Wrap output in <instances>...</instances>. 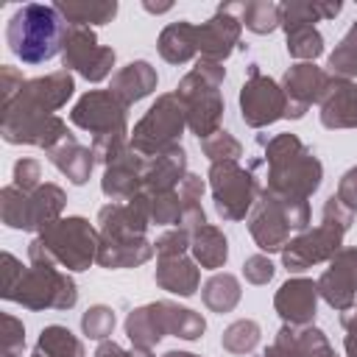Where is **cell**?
<instances>
[{
    "instance_id": "cell-4",
    "label": "cell",
    "mask_w": 357,
    "mask_h": 357,
    "mask_svg": "<svg viewBox=\"0 0 357 357\" xmlns=\"http://www.w3.org/2000/svg\"><path fill=\"white\" fill-rule=\"evenodd\" d=\"M223 81H226V67L220 61L198 59L195 67L176 86V98L181 100V106L187 112V128L198 139H206L215 131H220V120H223L220 86H223Z\"/></svg>"
},
{
    "instance_id": "cell-44",
    "label": "cell",
    "mask_w": 357,
    "mask_h": 357,
    "mask_svg": "<svg viewBox=\"0 0 357 357\" xmlns=\"http://www.w3.org/2000/svg\"><path fill=\"white\" fill-rule=\"evenodd\" d=\"M3 357H22L25 351V326L20 318L3 312Z\"/></svg>"
},
{
    "instance_id": "cell-38",
    "label": "cell",
    "mask_w": 357,
    "mask_h": 357,
    "mask_svg": "<svg viewBox=\"0 0 357 357\" xmlns=\"http://www.w3.org/2000/svg\"><path fill=\"white\" fill-rule=\"evenodd\" d=\"M126 335L131 340V346H142V349H153L165 335L156 326V318L151 312V304H142L137 310H131L126 315Z\"/></svg>"
},
{
    "instance_id": "cell-47",
    "label": "cell",
    "mask_w": 357,
    "mask_h": 357,
    "mask_svg": "<svg viewBox=\"0 0 357 357\" xmlns=\"http://www.w3.org/2000/svg\"><path fill=\"white\" fill-rule=\"evenodd\" d=\"M273 273H276V268H273V262L265 254H254V257H248L243 262V276H245L248 284H257V287L268 284L273 279Z\"/></svg>"
},
{
    "instance_id": "cell-29",
    "label": "cell",
    "mask_w": 357,
    "mask_h": 357,
    "mask_svg": "<svg viewBox=\"0 0 357 357\" xmlns=\"http://www.w3.org/2000/svg\"><path fill=\"white\" fill-rule=\"evenodd\" d=\"M159 56L167 64H187L198 56V36H195V25L187 20L170 22L162 28L159 39H156Z\"/></svg>"
},
{
    "instance_id": "cell-20",
    "label": "cell",
    "mask_w": 357,
    "mask_h": 357,
    "mask_svg": "<svg viewBox=\"0 0 357 357\" xmlns=\"http://www.w3.org/2000/svg\"><path fill=\"white\" fill-rule=\"evenodd\" d=\"M318 284L307 276H293L287 279L276 296H273V310L279 312V318L290 326H307L315 324V312H318Z\"/></svg>"
},
{
    "instance_id": "cell-14",
    "label": "cell",
    "mask_w": 357,
    "mask_h": 357,
    "mask_svg": "<svg viewBox=\"0 0 357 357\" xmlns=\"http://www.w3.org/2000/svg\"><path fill=\"white\" fill-rule=\"evenodd\" d=\"M343 234H346L343 226L332 220H321L315 229H304L301 234L290 237V243L282 248V265L290 273H301L312 265L329 262L343 248Z\"/></svg>"
},
{
    "instance_id": "cell-22",
    "label": "cell",
    "mask_w": 357,
    "mask_h": 357,
    "mask_svg": "<svg viewBox=\"0 0 357 357\" xmlns=\"http://www.w3.org/2000/svg\"><path fill=\"white\" fill-rule=\"evenodd\" d=\"M187 176V151L176 142L167 145L165 151H159L156 156H148V167H145V195H156V192H170L181 184V178Z\"/></svg>"
},
{
    "instance_id": "cell-21",
    "label": "cell",
    "mask_w": 357,
    "mask_h": 357,
    "mask_svg": "<svg viewBox=\"0 0 357 357\" xmlns=\"http://www.w3.org/2000/svg\"><path fill=\"white\" fill-rule=\"evenodd\" d=\"M0 134L8 145H36V148H45V151H53L56 145H61L70 137L67 123L59 114L36 117V120L0 123Z\"/></svg>"
},
{
    "instance_id": "cell-50",
    "label": "cell",
    "mask_w": 357,
    "mask_h": 357,
    "mask_svg": "<svg viewBox=\"0 0 357 357\" xmlns=\"http://www.w3.org/2000/svg\"><path fill=\"white\" fill-rule=\"evenodd\" d=\"M321 220H332V223H337V226H343V229L349 231V229H351V220H354V212H349V209L337 201V195H329V198L324 201Z\"/></svg>"
},
{
    "instance_id": "cell-37",
    "label": "cell",
    "mask_w": 357,
    "mask_h": 357,
    "mask_svg": "<svg viewBox=\"0 0 357 357\" xmlns=\"http://www.w3.org/2000/svg\"><path fill=\"white\" fill-rule=\"evenodd\" d=\"M240 22L251 31V33H273L276 28H282V11L279 3L273 0H248L240 6Z\"/></svg>"
},
{
    "instance_id": "cell-33",
    "label": "cell",
    "mask_w": 357,
    "mask_h": 357,
    "mask_svg": "<svg viewBox=\"0 0 357 357\" xmlns=\"http://www.w3.org/2000/svg\"><path fill=\"white\" fill-rule=\"evenodd\" d=\"M201 298H204L209 312H218V315L231 312L243 298L240 279L234 273H226V271L223 273H212L201 287Z\"/></svg>"
},
{
    "instance_id": "cell-26",
    "label": "cell",
    "mask_w": 357,
    "mask_h": 357,
    "mask_svg": "<svg viewBox=\"0 0 357 357\" xmlns=\"http://www.w3.org/2000/svg\"><path fill=\"white\" fill-rule=\"evenodd\" d=\"M153 279L162 290L181 296V298H190V296H195V290L201 284V268L187 254L184 257H165V259H156Z\"/></svg>"
},
{
    "instance_id": "cell-57",
    "label": "cell",
    "mask_w": 357,
    "mask_h": 357,
    "mask_svg": "<svg viewBox=\"0 0 357 357\" xmlns=\"http://www.w3.org/2000/svg\"><path fill=\"white\" fill-rule=\"evenodd\" d=\"M162 357H201V354H192V351H165Z\"/></svg>"
},
{
    "instance_id": "cell-15",
    "label": "cell",
    "mask_w": 357,
    "mask_h": 357,
    "mask_svg": "<svg viewBox=\"0 0 357 357\" xmlns=\"http://www.w3.org/2000/svg\"><path fill=\"white\" fill-rule=\"evenodd\" d=\"M329 84H332V75L324 67H318L315 61L290 64L282 75V89H284V98H287L284 117L287 120H301L312 103H321L326 98Z\"/></svg>"
},
{
    "instance_id": "cell-31",
    "label": "cell",
    "mask_w": 357,
    "mask_h": 357,
    "mask_svg": "<svg viewBox=\"0 0 357 357\" xmlns=\"http://www.w3.org/2000/svg\"><path fill=\"white\" fill-rule=\"evenodd\" d=\"M282 11V28L293 25H315L321 20H335L343 11L340 0H284L279 3Z\"/></svg>"
},
{
    "instance_id": "cell-54",
    "label": "cell",
    "mask_w": 357,
    "mask_h": 357,
    "mask_svg": "<svg viewBox=\"0 0 357 357\" xmlns=\"http://www.w3.org/2000/svg\"><path fill=\"white\" fill-rule=\"evenodd\" d=\"M92 357H126V349H120L114 340H100V346L95 349Z\"/></svg>"
},
{
    "instance_id": "cell-43",
    "label": "cell",
    "mask_w": 357,
    "mask_h": 357,
    "mask_svg": "<svg viewBox=\"0 0 357 357\" xmlns=\"http://www.w3.org/2000/svg\"><path fill=\"white\" fill-rule=\"evenodd\" d=\"M114 324H117L114 310L106 304H95L81 315V332L89 340H109V335L114 332Z\"/></svg>"
},
{
    "instance_id": "cell-13",
    "label": "cell",
    "mask_w": 357,
    "mask_h": 357,
    "mask_svg": "<svg viewBox=\"0 0 357 357\" xmlns=\"http://www.w3.org/2000/svg\"><path fill=\"white\" fill-rule=\"evenodd\" d=\"M114 59H117L114 47L100 45L92 28L70 25L67 39H64V47H61V64H64V70L78 73L89 84H100L112 73Z\"/></svg>"
},
{
    "instance_id": "cell-53",
    "label": "cell",
    "mask_w": 357,
    "mask_h": 357,
    "mask_svg": "<svg viewBox=\"0 0 357 357\" xmlns=\"http://www.w3.org/2000/svg\"><path fill=\"white\" fill-rule=\"evenodd\" d=\"M259 357H296V351L290 349V343H287V340H282V337L276 335V337H273V343H271Z\"/></svg>"
},
{
    "instance_id": "cell-12",
    "label": "cell",
    "mask_w": 357,
    "mask_h": 357,
    "mask_svg": "<svg viewBox=\"0 0 357 357\" xmlns=\"http://www.w3.org/2000/svg\"><path fill=\"white\" fill-rule=\"evenodd\" d=\"M287 98L279 81L265 75L259 64H248L245 84L240 86V117L248 128H265L284 117Z\"/></svg>"
},
{
    "instance_id": "cell-39",
    "label": "cell",
    "mask_w": 357,
    "mask_h": 357,
    "mask_svg": "<svg viewBox=\"0 0 357 357\" xmlns=\"http://www.w3.org/2000/svg\"><path fill=\"white\" fill-rule=\"evenodd\" d=\"M287 39V53L290 59L298 61H315L324 53V36L315 25H293L284 31Z\"/></svg>"
},
{
    "instance_id": "cell-24",
    "label": "cell",
    "mask_w": 357,
    "mask_h": 357,
    "mask_svg": "<svg viewBox=\"0 0 357 357\" xmlns=\"http://www.w3.org/2000/svg\"><path fill=\"white\" fill-rule=\"evenodd\" d=\"M151 312L156 318V326L159 332L167 337H181V340H198L204 332H206V321L201 312L190 310V307H178L176 301H151Z\"/></svg>"
},
{
    "instance_id": "cell-23",
    "label": "cell",
    "mask_w": 357,
    "mask_h": 357,
    "mask_svg": "<svg viewBox=\"0 0 357 357\" xmlns=\"http://www.w3.org/2000/svg\"><path fill=\"white\" fill-rule=\"evenodd\" d=\"M321 126L335 128H357V81L332 78L326 98L321 100Z\"/></svg>"
},
{
    "instance_id": "cell-25",
    "label": "cell",
    "mask_w": 357,
    "mask_h": 357,
    "mask_svg": "<svg viewBox=\"0 0 357 357\" xmlns=\"http://www.w3.org/2000/svg\"><path fill=\"white\" fill-rule=\"evenodd\" d=\"M159 84V75L156 70L151 67V61L145 59H137V61H128L126 67H120L114 75H112V84H109V92L114 98H120L126 106L148 98Z\"/></svg>"
},
{
    "instance_id": "cell-45",
    "label": "cell",
    "mask_w": 357,
    "mask_h": 357,
    "mask_svg": "<svg viewBox=\"0 0 357 357\" xmlns=\"http://www.w3.org/2000/svg\"><path fill=\"white\" fill-rule=\"evenodd\" d=\"M190 240H192V234L176 226V229H170V231L156 237V243H153L156 245V257L159 259H165V257H184L190 251Z\"/></svg>"
},
{
    "instance_id": "cell-7",
    "label": "cell",
    "mask_w": 357,
    "mask_h": 357,
    "mask_svg": "<svg viewBox=\"0 0 357 357\" xmlns=\"http://www.w3.org/2000/svg\"><path fill=\"white\" fill-rule=\"evenodd\" d=\"M67 206V192L59 184H39L31 192L17 190L14 184L0 190V218L8 229L42 231L61 218Z\"/></svg>"
},
{
    "instance_id": "cell-51",
    "label": "cell",
    "mask_w": 357,
    "mask_h": 357,
    "mask_svg": "<svg viewBox=\"0 0 357 357\" xmlns=\"http://www.w3.org/2000/svg\"><path fill=\"white\" fill-rule=\"evenodd\" d=\"M176 190H178V195H181V204L187 206V204H201L206 184H204V178H201V176H195V173H187Z\"/></svg>"
},
{
    "instance_id": "cell-48",
    "label": "cell",
    "mask_w": 357,
    "mask_h": 357,
    "mask_svg": "<svg viewBox=\"0 0 357 357\" xmlns=\"http://www.w3.org/2000/svg\"><path fill=\"white\" fill-rule=\"evenodd\" d=\"M335 195H337V201H340L349 212H357V165L349 167V170L340 176Z\"/></svg>"
},
{
    "instance_id": "cell-28",
    "label": "cell",
    "mask_w": 357,
    "mask_h": 357,
    "mask_svg": "<svg viewBox=\"0 0 357 357\" xmlns=\"http://www.w3.org/2000/svg\"><path fill=\"white\" fill-rule=\"evenodd\" d=\"M153 254H156V245L148 237H142V240H103L100 237L98 265L109 268V271L137 268V265H145Z\"/></svg>"
},
{
    "instance_id": "cell-34",
    "label": "cell",
    "mask_w": 357,
    "mask_h": 357,
    "mask_svg": "<svg viewBox=\"0 0 357 357\" xmlns=\"http://www.w3.org/2000/svg\"><path fill=\"white\" fill-rule=\"evenodd\" d=\"M276 335L290 343V349L296 351V357H337L335 349H332V343L326 340V335L315 324H307V326L282 324V329Z\"/></svg>"
},
{
    "instance_id": "cell-32",
    "label": "cell",
    "mask_w": 357,
    "mask_h": 357,
    "mask_svg": "<svg viewBox=\"0 0 357 357\" xmlns=\"http://www.w3.org/2000/svg\"><path fill=\"white\" fill-rule=\"evenodd\" d=\"M53 6L61 11L67 25H81V28L106 25L117 14V0H59Z\"/></svg>"
},
{
    "instance_id": "cell-18",
    "label": "cell",
    "mask_w": 357,
    "mask_h": 357,
    "mask_svg": "<svg viewBox=\"0 0 357 357\" xmlns=\"http://www.w3.org/2000/svg\"><path fill=\"white\" fill-rule=\"evenodd\" d=\"M151 226L148 195L139 192L131 201H109L98 209V234L103 240H142Z\"/></svg>"
},
{
    "instance_id": "cell-42",
    "label": "cell",
    "mask_w": 357,
    "mask_h": 357,
    "mask_svg": "<svg viewBox=\"0 0 357 357\" xmlns=\"http://www.w3.org/2000/svg\"><path fill=\"white\" fill-rule=\"evenodd\" d=\"M201 151H204V156L215 165V162H237L240 156H243V145L237 142V137L234 134H229V131H215L212 137H206V139H201Z\"/></svg>"
},
{
    "instance_id": "cell-19",
    "label": "cell",
    "mask_w": 357,
    "mask_h": 357,
    "mask_svg": "<svg viewBox=\"0 0 357 357\" xmlns=\"http://www.w3.org/2000/svg\"><path fill=\"white\" fill-rule=\"evenodd\" d=\"M145 167H148V156L137 153L131 145L103 167V178H100V190L109 201L120 204V201H131L142 192L145 187Z\"/></svg>"
},
{
    "instance_id": "cell-40",
    "label": "cell",
    "mask_w": 357,
    "mask_h": 357,
    "mask_svg": "<svg viewBox=\"0 0 357 357\" xmlns=\"http://www.w3.org/2000/svg\"><path fill=\"white\" fill-rule=\"evenodd\" d=\"M259 337H262V329L257 321L251 318H240L234 324H229L220 335V346L229 351V354H251L257 346H259Z\"/></svg>"
},
{
    "instance_id": "cell-55",
    "label": "cell",
    "mask_w": 357,
    "mask_h": 357,
    "mask_svg": "<svg viewBox=\"0 0 357 357\" xmlns=\"http://www.w3.org/2000/svg\"><path fill=\"white\" fill-rule=\"evenodd\" d=\"M142 8L151 11V14H165V11L173 8V3H142Z\"/></svg>"
},
{
    "instance_id": "cell-2",
    "label": "cell",
    "mask_w": 357,
    "mask_h": 357,
    "mask_svg": "<svg viewBox=\"0 0 357 357\" xmlns=\"http://www.w3.org/2000/svg\"><path fill=\"white\" fill-rule=\"evenodd\" d=\"M67 31L70 25L56 6L25 3L6 25V45L22 64H45L61 53Z\"/></svg>"
},
{
    "instance_id": "cell-56",
    "label": "cell",
    "mask_w": 357,
    "mask_h": 357,
    "mask_svg": "<svg viewBox=\"0 0 357 357\" xmlns=\"http://www.w3.org/2000/svg\"><path fill=\"white\" fill-rule=\"evenodd\" d=\"M126 357H153V351L151 349H142V346H131L126 351Z\"/></svg>"
},
{
    "instance_id": "cell-9",
    "label": "cell",
    "mask_w": 357,
    "mask_h": 357,
    "mask_svg": "<svg viewBox=\"0 0 357 357\" xmlns=\"http://www.w3.org/2000/svg\"><path fill=\"white\" fill-rule=\"evenodd\" d=\"M187 128V112L176 92L159 95L151 109L131 128V148L142 156H156L167 145H176L181 131Z\"/></svg>"
},
{
    "instance_id": "cell-30",
    "label": "cell",
    "mask_w": 357,
    "mask_h": 357,
    "mask_svg": "<svg viewBox=\"0 0 357 357\" xmlns=\"http://www.w3.org/2000/svg\"><path fill=\"white\" fill-rule=\"evenodd\" d=\"M190 254H192V259H195L201 268L218 271V268H223L226 259H229V240H226V234H223L218 226L206 223V226H201V229L192 231Z\"/></svg>"
},
{
    "instance_id": "cell-10",
    "label": "cell",
    "mask_w": 357,
    "mask_h": 357,
    "mask_svg": "<svg viewBox=\"0 0 357 357\" xmlns=\"http://www.w3.org/2000/svg\"><path fill=\"white\" fill-rule=\"evenodd\" d=\"M206 178H209L215 212L223 220H243L245 215H251L262 192L254 170L240 167L237 162H215L209 165Z\"/></svg>"
},
{
    "instance_id": "cell-58",
    "label": "cell",
    "mask_w": 357,
    "mask_h": 357,
    "mask_svg": "<svg viewBox=\"0 0 357 357\" xmlns=\"http://www.w3.org/2000/svg\"><path fill=\"white\" fill-rule=\"evenodd\" d=\"M31 357H42V354H39V351H33V354H31Z\"/></svg>"
},
{
    "instance_id": "cell-27",
    "label": "cell",
    "mask_w": 357,
    "mask_h": 357,
    "mask_svg": "<svg viewBox=\"0 0 357 357\" xmlns=\"http://www.w3.org/2000/svg\"><path fill=\"white\" fill-rule=\"evenodd\" d=\"M47 156H50V165H53L61 176H67L70 184L81 187V184L89 181L92 167H95V153H92V148L81 145L73 134H70L61 145H56L53 151H47Z\"/></svg>"
},
{
    "instance_id": "cell-36",
    "label": "cell",
    "mask_w": 357,
    "mask_h": 357,
    "mask_svg": "<svg viewBox=\"0 0 357 357\" xmlns=\"http://www.w3.org/2000/svg\"><path fill=\"white\" fill-rule=\"evenodd\" d=\"M326 73L332 78L354 81V75H357V22L349 25V31L340 36V42L335 45V50L329 53Z\"/></svg>"
},
{
    "instance_id": "cell-5",
    "label": "cell",
    "mask_w": 357,
    "mask_h": 357,
    "mask_svg": "<svg viewBox=\"0 0 357 357\" xmlns=\"http://www.w3.org/2000/svg\"><path fill=\"white\" fill-rule=\"evenodd\" d=\"M310 226V204L301 198H284L273 195L268 190L259 192L251 215H248V231L259 251L265 254H282V248L290 243V231H304Z\"/></svg>"
},
{
    "instance_id": "cell-49",
    "label": "cell",
    "mask_w": 357,
    "mask_h": 357,
    "mask_svg": "<svg viewBox=\"0 0 357 357\" xmlns=\"http://www.w3.org/2000/svg\"><path fill=\"white\" fill-rule=\"evenodd\" d=\"M0 81H3V106H8L17 95H20V89L25 86V78H22V73L17 70V67H11V64H3L0 67Z\"/></svg>"
},
{
    "instance_id": "cell-35",
    "label": "cell",
    "mask_w": 357,
    "mask_h": 357,
    "mask_svg": "<svg viewBox=\"0 0 357 357\" xmlns=\"http://www.w3.org/2000/svg\"><path fill=\"white\" fill-rule=\"evenodd\" d=\"M33 351H39L42 357H84V343L67 326L50 324L39 332V340H36Z\"/></svg>"
},
{
    "instance_id": "cell-3",
    "label": "cell",
    "mask_w": 357,
    "mask_h": 357,
    "mask_svg": "<svg viewBox=\"0 0 357 357\" xmlns=\"http://www.w3.org/2000/svg\"><path fill=\"white\" fill-rule=\"evenodd\" d=\"M98 245H100L98 226H92L81 215H70V218H59L28 243V259L53 262L67 273H78L86 271L92 262H98Z\"/></svg>"
},
{
    "instance_id": "cell-41",
    "label": "cell",
    "mask_w": 357,
    "mask_h": 357,
    "mask_svg": "<svg viewBox=\"0 0 357 357\" xmlns=\"http://www.w3.org/2000/svg\"><path fill=\"white\" fill-rule=\"evenodd\" d=\"M148 209H151V223H156V226H178L184 204H181L178 190H170V192L148 195Z\"/></svg>"
},
{
    "instance_id": "cell-1",
    "label": "cell",
    "mask_w": 357,
    "mask_h": 357,
    "mask_svg": "<svg viewBox=\"0 0 357 357\" xmlns=\"http://www.w3.org/2000/svg\"><path fill=\"white\" fill-rule=\"evenodd\" d=\"M265 148V165H268V192L284 195V198H301L307 201L324 178L321 159L290 131L276 134L271 139L259 137Z\"/></svg>"
},
{
    "instance_id": "cell-16",
    "label": "cell",
    "mask_w": 357,
    "mask_h": 357,
    "mask_svg": "<svg viewBox=\"0 0 357 357\" xmlns=\"http://www.w3.org/2000/svg\"><path fill=\"white\" fill-rule=\"evenodd\" d=\"M243 3H226V6H218V11L195 25V36H198V56L201 59H209V61H226L234 47L240 45V33H243V22L237 17Z\"/></svg>"
},
{
    "instance_id": "cell-52",
    "label": "cell",
    "mask_w": 357,
    "mask_h": 357,
    "mask_svg": "<svg viewBox=\"0 0 357 357\" xmlns=\"http://www.w3.org/2000/svg\"><path fill=\"white\" fill-rule=\"evenodd\" d=\"M340 326L346 332L343 337V349H346V357H357V304L346 312H340Z\"/></svg>"
},
{
    "instance_id": "cell-46",
    "label": "cell",
    "mask_w": 357,
    "mask_h": 357,
    "mask_svg": "<svg viewBox=\"0 0 357 357\" xmlns=\"http://www.w3.org/2000/svg\"><path fill=\"white\" fill-rule=\"evenodd\" d=\"M14 187L22 190V192H31L39 187V178H42V165L36 159H17L14 162V176H11Z\"/></svg>"
},
{
    "instance_id": "cell-11",
    "label": "cell",
    "mask_w": 357,
    "mask_h": 357,
    "mask_svg": "<svg viewBox=\"0 0 357 357\" xmlns=\"http://www.w3.org/2000/svg\"><path fill=\"white\" fill-rule=\"evenodd\" d=\"M70 123L95 137H131L128 106L109 89H89L70 109Z\"/></svg>"
},
{
    "instance_id": "cell-17",
    "label": "cell",
    "mask_w": 357,
    "mask_h": 357,
    "mask_svg": "<svg viewBox=\"0 0 357 357\" xmlns=\"http://www.w3.org/2000/svg\"><path fill=\"white\" fill-rule=\"evenodd\" d=\"M318 296L337 312H346L357 304V245L340 248L329 268L318 276Z\"/></svg>"
},
{
    "instance_id": "cell-6",
    "label": "cell",
    "mask_w": 357,
    "mask_h": 357,
    "mask_svg": "<svg viewBox=\"0 0 357 357\" xmlns=\"http://www.w3.org/2000/svg\"><path fill=\"white\" fill-rule=\"evenodd\" d=\"M6 301H17L25 310L42 312V310H73L78 301V287L75 279L61 271L53 262H31L20 282L0 293Z\"/></svg>"
},
{
    "instance_id": "cell-8",
    "label": "cell",
    "mask_w": 357,
    "mask_h": 357,
    "mask_svg": "<svg viewBox=\"0 0 357 357\" xmlns=\"http://www.w3.org/2000/svg\"><path fill=\"white\" fill-rule=\"evenodd\" d=\"M75 92V78L70 70H56L39 78H28L25 86L20 89V95L3 106L0 123H17V120H36V117H50L56 114L61 106H67V100Z\"/></svg>"
}]
</instances>
